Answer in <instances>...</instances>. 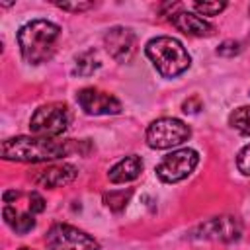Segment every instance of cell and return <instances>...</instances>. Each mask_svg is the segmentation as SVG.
Here are the masks:
<instances>
[{
  "label": "cell",
  "instance_id": "1",
  "mask_svg": "<svg viewBox=\"0 0 250 250\" xmlns=\"http://www.w3.org/2000/svg\"><path fill=\"white\" fill-rule=\"evenodd\" d=\"M84 141L74 139H59V137H12L2 141V158L16 162H49L68 156L70 152H78Z\"/></svg>",
  "mask_w": 250,
  "mask_h": 250
},
{
  "label": "cell",
  "instance_id": "2",
  "mask_svg": "<svg viewBox=\"0 0 250 250\" xmlns=\"http://www.w3.org/2000/svg\"><path fill=\"white\" fill-rule=\"evenodd\" d=\"M61 37V27L47 20H33L20 27L18 45L21 57L31 64L47 62L57 49V41Z\"/></svg>",
  "mask_w": 250,
  "mask_h": 250
},
{
  "label": "cell",
  "instance_id": "3",
  "mask_svg": "<svg viewBox=\"0 0 250 250\" xmlns=\"http://www.w3.org/2000/svg\"><path fill=\"white\" fill-rule=\"evenodd\" d=\"M145 53L152 61L154 68L166 78H174L182 74L191 64L189 53L186 51L182 41H178L176 37H168V35L154 37L146 43Z\"/></svg>",
  "mask_w": 250,
  "mask_h": 250
},
{
  "label": "cell",
  "instance_id": "4",
  "mask_svg": "<svg viewBox=\"0 0 250 250\" xmlns=\"http://www.w3.org/2000/svg\"><path fill=\"white\" fill-rule=\"evenodd\" d=\"M70 125V109L62 102L43 104L29 119V129L35 137H61Z\"/></svg>",
  "mask_w": 250,
  "mask_h": 250
},
{
  "label": "cell",
  "instance_id": "5",
  "mask_svg": "<svg viewBox=\"0 0 250 250\" xmlns=\"http://www.w3.org/2000/svg\"><path fill=\"white\" fill-rule=\"evenodd\" d=\"M191 135L189 125L176 117H160L146 129V145L150 148H172L186 143Z\"/></svg>",
  "mask_w": 250,
  "mask_h": 250
},
{
  "label": "cell",
  "instance_id": "6",
  "mask_svg": "<svg viewBox=\"0 0 250 250\" xmlns=\"http://www.w3.org/2000/svg\"><path fill=\"white\" fill-rule=\"evenodd\" d=\"M45 242L49 250H100L94 236L66 223L53 225L45 236Z\"/></svg>",
  "mask_w": 250,
  "mask_h": 250
},
{
  "label": "cell",
  "instance_id": "7",
  "mask_svg": "<svg viewBox=\"0 0 250 250\" xmlns=\"http://www.w3.org/2000/svg\"><path fill=\"white\" fill-rule=\"evenodd\" d=\"M199 162V154L193 148H180L166 154L156 164V176L166 184H176L188 178Z\"/></svg>",
  "mask_w": 250,
  "mask_h": 250
},
{
  "label": "cell",
  "instance_id": "8",
  "mask_svg": "<svg viewBox=\"0 0 250 250\" xmlns=\"http://www.w3.org/2000/svg\"><path fill=\"white\" fill-rule=\"evenodd\" d=\"M78 105L88 115H115L121 111V102L98 88H84L76 94Z\"/></svg>",
  "mask_w": 250,
  "mask_h": 250
},
{
  "label": "cell",
  "instance_id": "9",
  "mask_svg": "<svg viewBox=\"0 0 250 250\" xmlns=\"http://www.w3.org/2000/svg\"><path fill=\"white\" fill-rule=\"evenodd\" d=\"M104 45L117 62H129L137 51V37L129 27L115 25L105 31Z\"/></svg>",
  "mask_w": 250,
  "mask_h": 250
},
{
  "label": "cell",
  "instance_id": "10",
  "mask_svg": "<svg viewBox=\"0 0 250 250\" xmlns=\"http://www.w3.org/2000/svg\"><path fill=\"white\" fill-rule=\"evenodd\" d=\"M240 234H242V225L236 217H230V215L213 217L199 227L201 238H211V240H221V242L238 240Z\"/></svg>",
  "mask_w": 250,
  "mask_h": 250
},
{
  "label": "cell",
  "instance_id": "11",
  "mask_svg": "<svg viewBox=\"0 0 250 250\" xmlns=\"http://www.w3.org/2000/svg\"><path fill=\"white\" fill-rule=\"evenodd\" d=\"M170 21L176 29L184 31L186 35H193V37H209L215 31V27L209 21H205L203 18L191 12H176L170 16Z\"/></svg>",
  "mask_w": 250,
  "mask_h": 250
},
{
  "label": "cell",
  "instance_id": "12",
  "mask_svg": "<svg viewBox=\"0 0 250 250\" xmlns=\"http://www.w3.org/2000/svg\"><path fill=\"white\" fill-rule=\"evenodd\" d=\"M78 176L76 166L72 164H57V166H47L35 176V184L41 188H61L70 184Z\"/></svg>",
  "mask_w": 250,
  "mask_h": 250
},
{
  "label": "cell",
  "instance_id": "13",
  "mask_svg": "<svg viewBox=\"0 0 250 250\" xmlns=\"http://www.w3.org/2000/svg\"><path fill=\"white\" fill-rule=\"evenodd\" d=\"M143 170V160L137 154H129L125 158H121L117 164H113L107 172V178L111 184H125L135 180Z\"/></svg>",
  "mask_w": 250,
  "mask_h": 250
},
{
  "label": "cell",
  "instance_id": "14",
  "mask_svg": "<svg viewBox=\"0 0 250 250\" xmlns=\"http://www.w3.org/2000/svg\"><path fill=\"white\" fill-rule=\"evenodd\" d=\"M2 217H4L6 225H8L12 230L20 232V234H25V232H29V230L35 227V217H33V213H21V211H18V209H14V207H10V205H6V207L2 209Z\"/></svg>",
  "mask_w": 250,
  "mask_h": 250
},
{
  "label": "cell",
  "instance_id": "15",
  "mask_svg": "<svg viewBox=\"0 0 250 250\" xmlns=\"http://www.w3.org/2000/svg\"><path fill=\"white\" fill-rule=\"evenodd\" d=\"M100 68V61L94 51H84L74 59V74L78 76H90Z\"/></svg>",
  "mask_w": 250,
  "mask_h": 250
},
{
  "label": "cell",
  "instance_id": "16",
  "mask_svg": "<svg viewBox=\"0 0 250 250\" xmlns=\"http://www.w3.org/2000/svg\"><path fill=\"white\" fill-rule=\"evenodd\" d=\"M229 125L242 135H250V105L236 107L229 115Z\"/></svg>",
  "mask_w": 250,
  "mask_h": 250
},
{
  "label": "cell",
  "instance_id": "17",
  "mask_svg": "<svg viewBox=\"0 0 250 250\" xmlns=\"http://www.w3.org/2000/svg\"><path fill=\"white\" fill-rule=\"evenodd\" d=\"M131 193H133V189H131V188H129V189H117V191L104 193V203H105L111 211L119 213L121 209H125V205H127V201H129Z\"/></svg>",
  "mask_w": 250,
  "mask_h": 250
},
{
  "label": "cell",
  "instance_id": "18",
  "mask_svg": "<svg viewBox=\"0 0 250 250\" xmlns=\"http://www.w3.org/2000/svg\"><path fill=\"white\" fill-rule=\"evenodd\" d=\"M227 8V2H193V10L201 16H217Z\"/></svg>",
  "mask_w": 250,
  "mask_h": 250
},
{
  "label": "cell",
  "instance_id": "19",
  "mask_svg": "<svg viewBox=\"0 0 250 250\" xmlns=\"http://www.w3.org/2000/svg\"><path fill=\"white\" fill-rule=\"evenodd\" d=\"M240 51H242L240 43H238V41H232V39H229V41H223V43L219 45V49H217V55H221V57H234V55H238Z\"/></svg>",
  "mask_w": 250,
  "mask_h": 250
},
{
  "label": "cell",
  "instance_id": "20",
  "mask_svg": "<svg viewBox=\"0 0 250 250\" xmlns=\"http://www.w3.org/2000/svg\"><path fill=\"white\" fill-rule=\"evenodd\" d=\"M236 166H238V170H240L244 176H250V145H246V146L238 152V156H236Z\"/></svg>",
  "mask_w": 250,
  "mask_h": 250
},
{
  "label": "cell",
  "instance_id": "21",
  "mask_svg": "<svg viewBox=\"0 0 250 250\" xmlns=\"http://www.w3.org/2000/svg\"><path fill=\"white\" fill-rule=\"evenodd\" d=\"M61 10H68V12H84L94 8V2H55Z\"/></svg>",
  "mask_w": 250,
  "mask_h": 250
},
{
  "label": "cell",
  "instance_id": "22",
  "mask_svg": "<svg viewBox=\"0 0 250 250\" xmlns=\"http://www.w3.org/2000/svg\"><path fill=\"white\" fill-rule=\"evenodd\" d=\"M45 209V199L37 193V191H31L29 193V213H41Z\"/></svg>",
  "mask_w": 250,
  "mask_h": 250
},
{
  "label": "cell",
  "instance_id": "23",
  "mask_svg": "<svg viewBox=\"0 0 250 250\" xmlns=\"http://www.w3.org/2000/svg\"><path fill=\"white\" fill-rule=\"evenodd\" d=\"M182 109H184L186 113H197V111L201 109L199 98H189V100H186V102L182 104Z\"/></svg>",
  "mask_w": 250,
  "mask_h": 250
},
{
  "label": "cell",
  "instance_id": "24",
  "mask_svg": "<svg viewBox=\"0 0 250 250\" xmlns=\"http://www.w3.org/2000/svg\"><path fill=\"white\" fill-rule=\"evenodd\" d=\"M18 195H20V193H18V191H6V193H4V201H6V203H8V201H10V199H12V197H18Z\"/></svg>",
  "mask_w": 250,
  "mask_h": 250
},
{
  "label": "cell",
  "instance_id": "25",
  "mask_svg": "<svg viewBox=\"0 0 250 250\" xmlns=\"http://www.w3.org/2000/svg\"><path fill=\"white\" fill-rule=\"evenodd\" d=\"M20 250H31V248H20Z\"/></svg>",
  "mask_w": 250,
  "mask_h": 250
},
{
  "label": "cell",
  "instance_id": "26",
  "mask_svg": "<svg viewBox=\"0 0 250 250\" xmlns=\"http://www.w3.org/2000/svg\"><path fill=\"white\" fill-rule=\"evenodd\" d=\"M248 12H250V8H248Z\"/></svg>",
  "mask_w": 250,
  "mask_h": 250
},
{
  "label": "cell",
  "instance_id": "27",
  "mask_svg": "<svg viewBox=\"0 0 250 250\" xmlns=\"http://www.w3.org/2000/svg\"><path fill=\"white\" fill-rule=\"evenodd\" d=\"M248 39H250V37H248Z\"/></svg>",
  "mask_w": 250,
  "mask_h": 250
}]
</instances>
